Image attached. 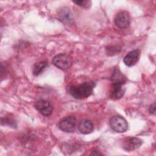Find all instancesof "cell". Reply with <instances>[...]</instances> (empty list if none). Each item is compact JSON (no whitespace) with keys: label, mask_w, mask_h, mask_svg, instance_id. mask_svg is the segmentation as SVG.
I'll return each mask as SVG.
<instances>
[{"label":"cell","mask_w":156,"mask_h":156,"mask_svg":"<svg viewBox=\"0 0 156 156\" xmlns=\"http://www.w3.org/2000/svg\"><path fill=\"white\" fill-rule=\"evenodd\" d=\"M96 83L93 82H85L69 87V93L76 99H83L91 95Z\"/></svg>","instance_id":"6da1fadb"},{"label":"cell","mask_w":156,"mask_h":156,"mask_svg":"<svg viewBox=\"0 0 156 156\" xmlns=\"http://www.w3.org/2000/svg\"><path fill=\"white\" fill-rule=\"evenodd\" d=\"M52 62L57 68L65 70L70 68L73 61L71 57L66 54H59L54 56L52 60Z\"/></svg>","instance_id":"7a4b0ae2"},{"label":"cell","mask_w":156,"mask_h":156,"mask_svg":"<svg viewBox=\"0 0 156 156\" xmlns=\"http://www.w3.org/2000/svg\"><path fill=\"white\" fill-rule=\"evenodd\" d=\"M111 129L116 132L122 133L126 132L128 128L127 121L121 116H114L109 121Z\"/></svg>","instance_id":"3957f363"},{"label":"cell","mask_w":156,"mask_h":156,"mask_svg":"<svg viewBox=\"0 0 156 156\" xmlns=\"http://www.w3.org/2000/svg\"><path fill=\"white\" fill-rule=\"evenodd\" d=\"M59 129L67 133L74 132L76 128V119L74 116H67L62 119L58 124Z\"/></svg>","instance_id":"277c9868"},{"label":"cell","mask_w":156,"mask_h":156,"mask_svg":"<svg viewBox=\"0 0 156 156\" xmlns=\"http://www.w3.org/2000/svg\"><path fill=\"white\" fill-rule=\"evenodd\" d=\"M34 107L43 116L49 117L51 115L53 107L51 102L48 101L41 99L38 100L34 104Z\"/></svg>","instance_id":"5b68a950"},{"label":"cell","mask_w":156,"mask_h":156,"mask_svg":"<svg viewBox=\"0 0 156 156\" xmlns=\"http://www.w3.org/2000/svg\"><path fill=\"white\" fill-rule=\"evenodd\" d=\"M130 23V16L127 11H121L117 13L115 18V25L120 29L129 27Z\"/></svg>","instance_id":"8992f818"},{"label":"cell","mask_w":156,"mask_h":156,"mask_svg":"<svg viewBox=\"0 0 156 156\" xmlns=\"http://www.w3.org/2000/svg\"><path fill=\"white\" fill-rule=\"evenodd\" d=\"M142 144L143 141L139 138L128 137L123 141L122 148L127 152H131L138 149Z\"/></svg>","instance_id":"52a82bcc"},{"label":"cell","mask_w":156,"mask_h":156,"mask_svg":"<svg viewBox=\"0 0 156 156\" xmlns=\"http://www.w3.org/2000/svg\"><path fill=\"white\" fill-rule=\"evenodd\" d=\"M140 51L138 49L130 51L128 54H127L123 59L124 64L129 67L135 65L140 59Z\"/></svg>","instance_id":"ba28073f"},{"label":"cell","mask_w":156,"mask_h":156,"mask_svg":"<svg viewBox=\"0 0 156 156\" xmlns=\"http://www.w3.org/2000/svg\"><path fill=\"white\" fill-rule=\"evenodd\" d=\"M78 130L82 134H89L94 130L93 123L90 120L83 119L79 123Z\"/></svg>","instance_id":"9c48e42d"},{"label":"cell","mask_w":156,"mask_h":156,"mask_svg":"<svg viewBox=\"0 0 156 156\" xmlns=\"http://www.w3.org/2000/svg\"><path fill=\"white\" fill-rule=\"evenodd\" d=\"M124 84L115 83H113V90L111 93V97L114 99H119L121 98L125 93Z\"/></svg>","instance_id":"30bf717a"},{"label":"cell","mask_w":156,"mask_h":156,"mask_svg":"<svg viewBox=\"0 0 156 156\" xmlns=\"http://www.w3.org/2000/svg\"><path fill=\"white\" fill-rule=\"evenodd\" d=\"M110 79L113 83H119L125 85L127 81L126 77L120 71V70L118 68H114Z\"/></svg>","instance_id":"8fae6325"},{"label":"cell","mask_w":156,"mask_h":156,"mask_svg":"<svg viewBox=\"0 0 156 156\" xmlns=\"http://www.w3.org/2000/svg\"><path fill=\"white\" fill-rule=\"evenodd\" d=\"M58 16L60 20L63 23H66L68 24H71L73 23L72 14L70 12L69 9L64 7L58 13Z\"/></svg>","instance_id":"7c38bea8"},{"label":"cell","mask_w":156,"mask_h":156,"mask_svg":"<svg viewBox=\"0 0 156 156\" xmlns=\"http://www.w3.org/2000/svg\"><path fill=\"white\" fill-rule=\"evenodd\" d=\"M48 63L46 62H40L35 63L32 68V73L34 76H38L41 74L47 68Z\"/></svg>","instance_id":"4fadbf2b"},{"label":"cell","mask_w":156,"mask_h":156,"mask_svg":"<svg viewBox=\"0 0 156 156\" xmlns=\"http://www.w3.org/2000/svg\"><path fill=\"white\" fill-rule=\"evenodd\" d=\"M4 123V125H8L11 127H16V122L15 120L10 117H5L4 119L2 118V124Z\"/></svg>","instance_id":"5bb4252c"},{"label":"cell","mask_w":156,"mask_h":156,"mask_svg":"<svg viewBox=\"0 0 156 156\" xmlns=\"http://www.w3.org/2000/svg\"><path fill=\"white\" fill-rule=\"evenodd\" d=\"M74 3L77 4V5L81 6V7H85L88 6V3H91L90 1H85V0H77V1H73Z\"/></svg>","instance_id":"9a60e30c"},{"label":"cell","mask_w":156,"mask_h":156,"mask_svg":"<svg viewBox=\"0 0 156 156\" xmlns=\"http://www.w3.org/2000/svg\"><path fill=\"white\" fill-rule=\"evenodd\" d=\"M149 111L151 114L154 115L155 113V103L154 102L152 104H151L149 108Z\"/></svg>","instance_id":"2e32d148"},{"label":"cell","mask_w":156,"mask_h":156,"mask_svg":"<svg viewBox=\"0 0 156 156\" xmlns=\"http://www.w3.org/2000/svg\"><path fill=\"white\" fill-rule=\"evenodd\" d=\"M102 155L101 153H100L99 151H93L90 154V155Z\"/></svg>","instance_id":"e0dca14e"}]
</instances>
